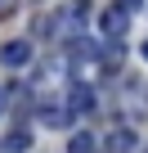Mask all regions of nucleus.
<instances>
[{
  "mask_svg": "<svg viewBox=\"0 0 148 153\" xmlns=\"http://www.w3.org/2000/svg\"><path fill=\"white\" fill-rule=\"evenodd\" d=\"M0 63L5 68H27L32 63V41H5L0 45Z\"/></svg>",
  "mask_w": 148,
  "mask_h": 153,
  "instance_id": "nucleus-1",
  "label": "nucleus"
},
{
  "mask_svg": "<svg viewBox=\"0 0 148 153\" xmlns=\"http://www.w3.org/2000/svg\"><path fill=\"white\" fill-rule=\"evenodd\" d=\"M126 23H130V18H126V9H121V5H112V9H103V14H99V32H103L108 41H121Z\"/></svg>",
  "mask_w": 148,
  "mask_h": 153,
  "instance_id": "nucleus-2",
  "label": "nucleus"
},
{
  "mask_svg": "<svg viewBox=\"0 0 148 153\" xmlns=\"http://www.w3.org/2000/svg\"><path fill=\"white\" fill-rule=\"evenodd\" d=\"M67 108L72 113H90L94 108V86L90 81H72L67 86Z\"/></svg>",
  "mask_w": 148,
  "mask_h": 153,
  "instance_id": "nucleus-3",
  "label": "nucleus"
},
{
  "mask_svg": "<svg viewBox=\"0 0 148 153\" xmlns=\"http://www.w3.org/2000/svg\"><path fill=\"white\" fill-rule=\"evenodd\" d=\"M85 14H90V0H72V5H67V9L58 14V18H67V27H77V32H81Z\"/></svg>",
  "mask_w": 148,
  "mask_h": 153,
  "instance_id": "nucleus-4",
  "label": "nucleus"
},
{
  "mask_svg": "<svg viewBox=\"0 0 148 153\" xmlns=\"http://www.w3.org/2000/svg\"><path fill=\"white\" fill-rule=\"evenodd\" d=\"M32 149V131H9L5 135V153H27Z\"/></svg>",
  "mask_w": 148,
  "mask_h": 153,
  "instance_id": "nucleus-5",
  "label": "nucleus"
},
{
  "mask_svg": "<svg viewBox=\"0 0 148 153\" xmlns=\"http://www.w3.org/2000/svg\"><path fill=\"white\" fill-rule=\"evenodd\" d=\"M135 144H139L135 131H112V135H108V149H112V153H130Z\"/></svg>",
  "mask_w": 148,
  "mask_h": 153,
  "instance_id": "nucleus-6",
  "label": "nucleus"
},
{
  "mask_svg": "<svg viewBox=\"0 0 148 153\" xmlns=\"http://www.w3.org/2000/svg\"><path fill=\"white\" fill-rule=\"evenodd\" d=\"M67 153H94V135H85V131H77L67 140Z\"/></svg>",
  "mask_w": 148,
  "mask_h": 153,
  "instance_id": "nucleus-7",
  "label": "nucleus"
},
{
  "mask_svg": "<svg viewBox=\"0 0 148 153\" xmlns=\"http://www.w3.org/2000/svg\"><path fill=\"white\" fill-rule=\"evenodd\" d=\"M40 122L58 131V126H67V113H63V108H49V104H45V108H40Z\"/></svg>",
  "mask_w": 148,
  "mask_h": 153,
  "instance_id": "nucleus-8",
  "label": "nucleus"
},
{
  "mask_svg": "<svg viewBox=\"0 0 148 153\" xmlns=\"http://www.w3.org/2000/svg\"><path fill=\"white\" fill-rule=\"evenodd\" d=\"M14 5H18V0H0V18H5V14H14Z\"/></svg>",
  "mask_w": 148,
  "mask_h": 153,
  "instance_id": "nucleus-9",
  "label": "nucleus"
},
{
  "mask_svg": "<svg viewBox=\"0 0 148 153\" xmlns=\"http://www.w3.org/2000/svg\"><path fill=\"white\" fill-rule=\"evenodd\" d=\"M5 108H9V90H0V117H5Z\"/></svg>",
  "mask_w": 148,
  "mask_h": 153,
  "instance_id": "nucleus-10",
  "label": "nucleus"
},
{
  "mask_svg": "<svg viewBox=\"0 0 148 153\" xmlns=\"http://www.w3.org/2000/svg\"><path fill=\"white\" fill-rule=\"evenodd\" d=\"M139 5H144V0H121V9H126V14H130V9H139Z\"/></svg>",
  "mask_w": 148,
  "mask_h": 153,
  "instance_id": "nucleus-11",
  "label": "nucleus"
},
{
  "mask_svg": "<svg viewBox=\"0 0 148 153\" xmlns=\"http://www.w3.org/2000/svg\"><path fill=\"white\" fill-rule=\"evenodd\" d=\"M139 54H144V63H148V41H144V50H139Z\"/></svg>",
  "mask_w": 148,
  "mask_h": 153,
  "instance_id": "nucleus-12",
  "label": "nucleus"
}]
</instances>
